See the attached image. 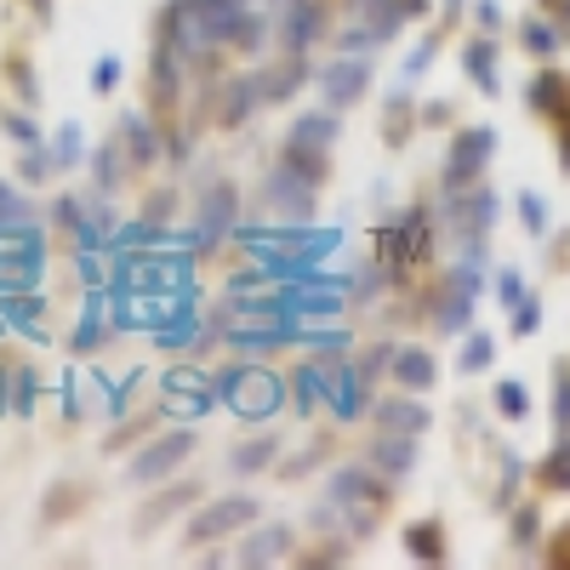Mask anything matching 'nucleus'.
<instances>
[{
  "label": "nucleus",
  "instance_id": "f257e3e1",
  "mask_svg": "<svg viewBox=\"0 0 570 570\" xmlns=\"http://www.w3.org/2000/svg\"><path fill=\"white\" fill-rule=\"evenodd\" d=\"M212 389H217V400H228L234 416H246V422L274 416V411L285 405L279 371H257V365H240V360L223 365V371H212Z\"/></svg>",
  "mask_w": 570,
  "mask_h": 570
},
{
  "label": "nucleus",
  "instance_id": "f03ea898",
  "mask_svg": "<svg viewBox=\"0 0 570 570\" xmlns=\"http://www.w3.org/2000/svg\"><path fill=\"white\" fill-rule=\"evenodd\" d=\"M497 155V131L491 126H468L451 137V149H445V166H440V188L445 195H462V188L473 183H485V166Z\"/></svg>",
  "mask_w": 570,
  "mask_h": 570
},
{
  "label": "nucleus",
  "instance_id": "7ed1b4c3",
  "mask_svg": "<svg viewBox=\"0 0 570 570\" xmlns=\"http://www.w3.org/2000/svg\"><path fill=\"white\" fill-rule=\"evenodd\" d=\"M480 263L462 257L445 279H440V292H434V325H440V337H462L468 320H473V297H480Z\"/></svg>",
  "mask_w": 570,
  "mask_h": 570
},
{
  "label": "nucleus",
  "instance_id": "20e7f679",
  "mask_svg": "<svg viewBox=\"0 0 570 570\" xmlns=\"http://www.w3.org/2000/svg\"><path fill=\"white\" fill-rule=\"evenodd\" d=\"M195 451H200L195 428H171V434H160V440H149L137 451V462L126 468V485H155V480H166V473H177Z\"/></svg>",
  "mask_w": 570,
  "mask_h": 570
},
{
  "label": "nucleus",
  "instance_id": "39448f33",
  "mask_svg": "<svg viewBox=\"0 0 570 570\" xmlns=\"http://www.w3.org/2000/svg\"><path fill=\"white\" fill-rule=\"evenodd\" d=\"M314 188H320L314 177H303L292 160L279 155L274 171H268V183H263V206L279 212L285 223H308V217H314Z\"/></svg>",
  "mask_w": 570,
  "mask_h": 570
},
{
  "label": "nucleus",
  "instance_id": "423d86ee",
  "mask_svg": "<svg viewBox=\"0 0 570 570\" xmlns=\"http://www.w3.org/2000/svg\"><path fill=\"white\" fill-rule=\"evenodd\" d=\"M257 513H263L257 497H223V502H212V508H200L195 519H188V548L217 542L228 531H246V525H257Z\"/></svg>",
  "mask_w": 570,
  "mask_h": 570
},
{
  "label": "nucleus",
  "instance_id": "0eeeda50",
  "mask_svg": "<svg viewBox=\"0 0 570 570\" xmlns=\"http://www.w3.org/2000/svg\"><path fill=\"white\" fill-rule=\"evenodd\" d=\"M371 91V58H360V52H343L337 63H325L320 69V98H325V109H354L360 98Z\"/></svg>",
  "mask_w": 570,
  "mask_h": 570
},
{
  "label": "nucleus",
  "instance_id": "6e6552de",
  "mask_svg": "<svg viewBox=\"0 0 570 570\" xmlns=\"http://www.w3.org/2000/svg\"><path fill=\"white\" fill-rule=\"evenodd\" d=\"M389 480L376 473L371 462H348V468H337L331 473V502H348V508H376L383 513L389 508Z\"/></svg>",
  "mask_w": 570,
  "mask_h": 570
},
{
  "label": "nucleus",
  "instance_id": "1a4fd4ad",
  "mask_svg": "<svg viewBox=\"0 0 570 570\" xmlns=\"http://www.w3.org/2000/svg\"><path fill=\"white\" fill-rule=\"evenodd\" d=\"M234 217H240V188H234V183H212L206 195H200V228H195V246L234 234Z\"/></svg>",
  "mask_w": 570,
  "mask_h": 570
},
{
  "label": "nucleus",
  "instance_id": "9d476101",
  "mask_svg": "<svg viewBox=\"0 0 570 570\" xmlns=\"http://www.w3.org/2000/svg\"><path fill=\"white\" fill-rule=\"evenodd\" d=\"M365 389H371V383H365V376H360L348 360H343V365L331 360V376H325V405L337 411L343 422H360V416H365V400H371Z\"/></svg>",
  "mask_w": 570,
  "mask_h": 570
},
{
  "label": "nucleus",
  "instance_id": "9b49d317",
  "mask_svg": "<svg viewBox=\"0 0 570 570\" xmlns=\"http://www.w3.org/2000/svg\"><path fill=\"white\" fill-rule=\"evenodd\" d=\"M525 104L559 131V126H570V75L564 69H542L537 80H531V91H525Z\"/></svg>",
  "mask_w": 570,
  "mask_h": 570
},
{
  "label": "nucleus",
  "instance_id": "f8f14e48",
  "mask_svg": "<svg viewBox=\"0 0 570 570\" xmlns=\"http://www.w3.org/2000/svg\"><path fill=\"white\" fill-rule=\"evenodd\" d=\"M320 29H325V7H320V0H285V18H279V52H308Z\"/></svg>",
  "mask_w": 570,
  "mask_h": 570
},
{
  "label": "nucleus",
  "instance_id": "ddd939ff",
  "mask_svg": "<svg viewBox=\"0 0 570 570\" xmlns=\"http://www.w3.org/2000/svg\"><path fill=\"white\" fill-rule=\"evenodd\" d=\"M314 69H308V58L303 52H285L274 69H263L257 80H252V91H257V104H285V98H292V91L308 80Z\"/></svg>",
  "mask_w": 570,
  "mask_h": 570
},
{
  "label": "nucleus",
  "instance_id": "4468645a",
  "mask_svg": "<svg viewBox=\"0 0 570 570\" xmlns=\"http://www.w3.org/2000/svg\"><path fill=\"white\" fill-rule=\"evenodd\" d=\"M325 376H331V360H303L292 376H285V400H292L297 416H314L325 405Z\"/></svg>",
  "mask_w": 570,
  "mask_h": 570
},
{
  "label": "nucleus",
  "instance_id": "2eb2a0df",
  "mask_svg": "<svg viewBox=\"0 0 570 570\" xmlns=\"http://www.w3.org/2000/svg\"><path fill=\"white\" fill-rule=\"evenodd\" d=\"M200 491H206L200 480H177L171 491H160V497H149V502H142V513H137V525H131V531H137V537L160 531V525H166L171 513H183L188 502H200Z\"/></svg>",
  "mask_w": 570,
  "mask_h": 570
},
{
  "label": "nucleus",
  "instance_id": "dca6fc26",
  "mask_svg": "<svg viewBox=\"0 0 570 570\" xmlns=\"http://www.w3.org/2000/svg\"><path fill=\"white\" fill-rule=\"evenodd\" d=\"M389 376H394V389H405V394H428V389L440 383V365H434V354H428V348L405 343V348H394Z\"/></svg>",
  "mask_w": 570,
  "mask_h": 570
},
{
  "label": "nucleus",
  "instance_id": "f3484780",
  "mask_svg": "<svg viewBox=\"0 0 570 570\" xmlns=\"http://www.w3.org/2000/svg\"><path fill=\"white\" fill-rule=\"evenodd\" d=\"M462 69H468V80L485 91V98H497L502 91V69H497V40L491 35H473L468 46H462Z\"/></svg>",
  "mask_w": 570,
  "mask_h": 570
},
{
  "label": "nucleus",
  "instance_id": "a211bd4d",
  "mask_svg": "<svg viewBox=\"0 0 570 570\" xmlns=\"http://www.w3.org/2000/svg\"><path fill=\"white\" fill-rule=\"evenodd\" d=\"M371 468L383 473V480H405V473L416 468V434H376Z\"/></svg>",
  "mask_w": 570,
  "mask_h": 570
},
{
  "label": "nucleus",
  "instance_id": "6ab92c4d",
  "mask_svg": "<svg viewBox=\"0 0 570 570\" xmlns=\"http://www.w3.org/2000/svg\"><path fill=\"white\" fill-rule=\"evenodd\" d=\"M285 553H292V525H257L234 559L240 564H279Z\"/></svg>",
  "mask_w": 570,
  "mask_h": 570
},
{
  "label": "nucleus",
  "instance_id": "aec40b11",
  "mask_svg": "<svg viewBox=\"0 0 570 570\" xmlns=\"http://www.w3.org/2000/svg\"><path fill=\"white\" fill-rule=\"evenodd\" d=\"M405 553L416 559V564H445L451 553H445V525H440V519H411V525H405Z\"/></svg>",
  "mask_w": 570,
  "mask_h": 570
},
{
  "label": "nucleus",
  "instance_id": "412c9836",
  "mask_svg": "<svg viewBox=\"0 0 570 570\" xmlns=\"http://www.w3.org/2000/svg\"><path fill=\"white\" fill-rule=\"evenodd\" d=\"M376 428L383 434H428V405H416V400H383L376 405Z\"/></svg>",
  "mask_w": 570,
  "mask_h": 570
},
{
  "label": "nucleus",
  "instance_id": "4be33fe9",
  "mask_svg": "<svg viewBox=\"0 0 570 570\" xmlns=\"http://www.w3.org/2000/svg\"><path fill=\"white\" fill-rule=\"evenodd\" d=\"M537 491H548V497H570V434H559V445L537 462Z\"/></svg>",
  "mask_w": 570,
  "mask_h": 570
},
{
  "label": "nucleus",
  "instance_id": "5701e85b",
  "mask_svg": "<svg viewBox=\"0 0 570 570\" xmlns=\"http://www.w3.org/2000/svg\"><path fill=\"white\" fill-rule=\"evenodd\" d=\"M120 137H126V160H137V166H149L155 155H160V131L142 120V115H120V126H115Z\"/></svg>",
  "mask_w": 570,
  "mask_h": 570
},
{
  "label": "nucleus",
  "instance_id": "b1692460",
  "mask_svg": "<svg viewBox=\"0 0 570 570\" xmlns=\"http://www.w3.org/2000/svg\"><path fill=\"white\" fill-rule=\"evenodd\" d=\"M411 131H416V98H411V91H394L389 109H383V137H389V149H405Z\"/></svg>",
  "mask_w": 570,
  "mask_h": 570
},
{
  "label": "nucleus",
  "instance_id": "393cba45",
  "mask_svg": "<svg viewBox=\"0 0 570 570\" xmlns=\"http://www.w3.org/2000/svg\"><path fill=\"white\" fill-rule=\"evenodd\" d=\"M292 142H308V149H331L337 142V109H308L292 126Z\"/></svg>",
  "mask_w": 570,
  "mask_h": 570
},
{
  "label": "nucleus",
  "instance_id": "a878e982",
  "mask_svg": "<svg viewBox=\"0 0 570 570\" xmlns=\"http://www.w3.org/2000/svg\"><path fill=\"white\" fill-rule=\"evenodd\" d=\"M274 456H279V434H257V440H246L240 451H234V462H228V468L240 473V480H252V473H263Z\"/></svg>",
  "mask_w": 570,
  "mask_h": 570
},
{
  "label": "nucleus",
  "instance_id": "bb28decb",
  "mask_svg": "<svg viewBox=\"0 0 570 570\" xmlns=\"http://www.w3.org/2000/svg\"><path fill=\"white\" fill-rule=\"evenodd\" d=\"M80 502H86V485L58 480L52 491H46V513H40V525H63V519H75V513H80Z\"/></svg>",
  "mask_w": 570,
  "mask_h": 570
},
{
  "label": "nucleus",
  "instance_id": "cd10ccee",
  "mask_svg": "<svg viewBox=\"0 0 570 570\" xmlns=\"http://www.w3.org/2000/svg\"><path fill=\"white\" fill-rule=\"evenodd\" d=\"M497 365V343L485 337V331H473V337H462V354H456V371L462 376H480Z\"/></svg>",
  "mask_w": 570,
  "mask_h": 570
},
{
  "label": "nucleus",
  "instance_id": "c85d7f7f",
  "mask_svg": "<svg viewBox=\"0 0 570 570\" xmlns=\"http://www.w3.org/2000/svg\"><path fill=\"white\" fill-rule=\"evenodd\" d=\"M491 400H497V416H508V422H525L531 416V389L519 383V376H502Z\"/></svg>",
  "mask_w": 570,
  "mask_h": 570
},
{
  "label": "nucleus",
  "instance_id": "c756f323",
  "mask_svg": "<svg viewBox=\"0 0 570 570\" xmlns=\"http://www.w3.org/2000/svg\"><path fill=\"white\" fill-rule=\"evenodd\" d=\"M519 40H525V52L531 58H559V29L548 23V18H525V23H519Z\"/></svg>",
  "mask_w": 570,
  "mask_h": 570
},
{
  "label": "nucleus",
  "instance_id": "7c9ffc66",
  "mask_svg": "<svg viewBox=\"0 0 570 570\" xmlns=\"http://www.w3.org/2000/svg\"><path fill=\"white\" fill-rule=\"evenodd\" d=\"M513 212H519V223H525V234H531V240H548V200L542 195H531V188H525V195H519L513 200Z\"/></svg>",
  "mask_w": 570,
  "mask_h": 570
},
{
  "label": "nucleus",
  "instance_id": "2f4dec72",
  "mask_svg": "<svg viewBox=\"0 0 570 570\" xmlns=\"http://www.w3.org/2000/svg\"><path fill=\"white\" fill-rule=\"evenodd\" d=\"M69 348H75V354H98V348H104V308H98V303L86 308V320H80V331L69 337Z\"/></svg>",
  "mask_w": 570,
  "mask_h": 570
},
{
  "label": "nucleus",
  "instance_id": "473e14b6",
  "mask_svg": "<svg viewBox=\"0 0 570 570\" xmlns=\"http://www.w3.org/2000/svg\"><path fill=\"white\" fill-rule=\"evenodd\" d=\"M155 343H160V348H195V343H200L195 314H171V325H166V331H155Z\"/></svg>",
  "mask_w": 570,
  "mask_h": 570
},
{
  "label": "nucleus",
  "instance_id": "72a5a7b5",
  "mask_svg": "<svg viewBox=\"0 0 570 570\" xmlns=\"http://www.w3.org/2000/svg\"><path fill=\"white\" fill-rule=\"evenodd\" d=\"M508 537H513V548H531V542L542 537V508H537V502H519V508H513V531H508Z\"/></svg>",
  "mask_w": 570,
  "mask_h": 570
},
{
  "label": "nucleus",
  "instance_id": "f704fd0d",
  "mask_svg": "<svg viewBox=\"0 0 570 570\" xmlns=\"http://www.w3.org/2000/svg\"><path fill=\"white\" fill-rule=\"evenodd\" d=\"M80 155H86V131H80V126L69 120V126L58 131V142H52V166H58V171H69V166H75Z\"/></svg>",
  "mask_w": 570,
  "mask_h": 570
},
{
  "label": "nucleus",
  "instance_id": "c9c22d12",
  "mask_svg": "<svg viewBox=\"0 0 570 570\" xmlns=\"http://www.w3.org/2000/svg\"><path fill=\"white\" fill-rule=\"evenodd\" d=\"M553 428L570 434V360L553 365Z\"/></svg>",
  "mask_w": 570,
  "mask_h": 570
},
{
  "label": "nucleus",
  "instance_id": "e433bc0d",
  "mask_svg": "<svg viewBox=\"0 0 570 570\" xmlns=\"http://www.w3.org/2000/svg\"><path fill=\"white\" fill-rule=\"evenodd\" d=\"M166 389H171V394H217V389H212V371H195V365L166 371Z\"/></svg>",
  "mask_w": 570,
  "mask_h": 570
},
{
  "label": "nucleus",
  "instance_id": "4c0bfd02",
  "mask_svg": "<svg viewBox=\"0 0 570 570\" xmlns=\"http://www.w3.org/2000/svg\"><path fill=\"white\" fill-rule=\"evenodd\" d=\"M537 331H542V297L531 292L513 303V337H537Z\"/></svg>",
  "mask_w": 570,
  "mask_h": 570
},
{
  "label": "nucleus",
  "instance_id": "58836bf2",
  "mask_svg": "<svg viewBox=\"0 0 570 570\" xmlns=\"http://www.w3.org/2000/svg\"><path fill=\"white\" fill-rule=\"evenodd\" d=\"M40 314H46L40 297H12V303H7V320H12L18 331H29V337H40V325H35Z\"/></svg>",
  "mask_w": 570,
  "mask_h": 570
},
{
  "label": "nucleus",
  "instance_id": "ea45409f",
  "mask_svg": "<svg viewBox=\"0 0 570 570\" xmlns=\"http://www.w3.org/2000/svg\"><path fill=\"white\" fill-rule=\"evenodd\" d=\"M120 171H126V155H120V131H115V142H104V149H98V183L115 188Z\"/></svg>",
  "mask_w": 570,
  "mask_h": 570
},
{
  "label": "nucleus",
  "instance_id": "a19ab883",
  "mask_svg": "<svg viewBox=\"0 0 570 570\" xmlns=\"http://www.w3.org/2000/svg\"><path fill=\"white\" fill-rule=\"evenodd\" d=\"M12 223H29V200L18 195L12 183H0V234H7Z\"/></svg>",
  "mask_w": 570,
  "mask_h": 570
},
{
  "label": "nucleus",
  "instance_id": "79ce46f5",
  "mask_svg": "<svg viewBox=\"0 0 570 570\" xmlns=\"http://www.w3.org/2000/svg\"><path fill=\"white\" fill-rule=\"evenodd\" d=\"M354 553H348V542H320V548H308V553H297V564H348Z\"/></svg>",
  "mask_w": 570,
  "mask_h": 570
},
{
  "label": "nucleus",
  "instance_id": "37998d69",
  "mask_svg": "<svg viewBox=\"0 0 570 570\" xmlns=\"http://www.w3.org/2000/svg\"><path fill=\"white\" fill-rule=\"evenodd\" d=\"M519 297H525V274H519V268H497V303L513 308Z\"/></svg>",
  "mask_w": 570,
  "mask_h": 570
},
{
  "label": "nucleus",
  "instance_id": "c03bdc74",
  "mask_svg": "<svg viewBox=\"0 0 570 570\" xmlns=\"http://www.w3.org/2000/svg\"><path fill=\"white\" fill-rule=\"evenodd\" d=\"M434 52H440V35H428V40L416 46V52L405 58V80H416V75L428 69V63H434Z\"/></svg>",
  "mask_w": 570,
  "mask_h": 570
},
{
  "label": "nucleus",
  "instance_id": "a18cd8bd",
  "mask_svg": "<svg viewBox=\"0 0 570 570\" xmlns=\"http://www.w3.org/2000/svg\"><path fill=\"white\" fill-rule=\"evenodd\" d=\"M120 86V58H98V69H91V91H115Z\"/></svg>",
  "mask_w": 570,
  "mask_h": 570
},
{
  "label": "nucleus",
  "instance_id": "49530a36",
  "mask_svg": "<svg viewBox=\"0 0 570 570\" xmlns=\"http://www.w3.org/2000/svg\"><path fill=\"white\" fill-rule=\"evenodd\" d=\"M0 126H7V131L23 142V149H35V142H40V126H35V120H23V115H0Z\"/></svg>",
  "mask_w": 570,
  "mask_h": 570
},
{
  "label": "nucleus",
  "instance_id": "de8ad7c7",
  "mask_svg": "<svg viewBox=\"0 0 570 570\" xmlns=\"http://www.w3.org/2000/svg\"><path fill=\"white\" fill-rule=\"evenodd\" d=\"M473 23H480V35H497L502 29V7L497 0H473Z\"/></svg>",
  "mask_w": 570,
  "mask_h": 570
},
{
  "label": "nucleus",
  "instance_id": "09e8293b",
  "mask_svg": "<svg viewBox=\"0 0 570 570\" xmlns=\"http://www.w3.org/2000/svg\"><path fill=\"white\" fill-rule=\"evenodd\" d=\"M548 564L570 570V525H564V531H553V542H548Z\"/></svg>",
  "mask_w": 570,
  "mask_h": 570
},
{
  "label": "nucleus",
  "instance_id": "8fccbe9b",
  "mask_svg": "<svg viewBox=\"0 0 570 570\" xmlns=\"http://www.w3.org/2000/svg\"><path fill=\"white\" fill-rule=\"evenodd\" d=\"M416 126H451V104H428V109H416Z\"/></svg>",
  "mask_w": 570,
  "mask_h": 570
},
{
  "label": "nucleus",
  "instance_id": "3c124183",
  "mask_svg": "<svg viewBox=\"0 0 570 570\" xmlns=\"http://www.w3.org/2000/svg\"><path fill=\"white\" fill-rule=\"evenodd\" d=\"M548 12L559 18V29H570V0H548Z\"/></svg>",
  "mask_w": 570,
  "mask_h": 570
},
{
  "label": "nucleus",
  "instance_id": "603ef678",
  "mask_svg": "<svg viewBox=\"0 0 570 570\" xmlns=\"http://www.w3.org/2000/svg\"><path fill=\"white\" fill-rule=\"evenodd\" d=\"M29 7H35V18H40V23L52 18V0H29Z\"/></svg>",
  "mask_w": 570,
  "mask_h": 570
}]
</instances>
